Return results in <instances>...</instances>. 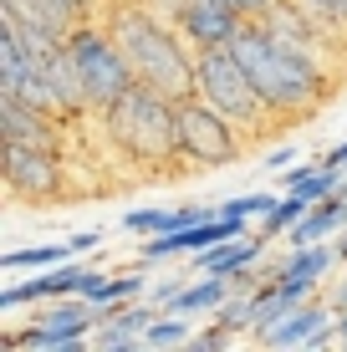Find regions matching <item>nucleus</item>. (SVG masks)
Wrapping results in <instances>:
<instances>
[{
	"instance_id": "nucleus-1",
	"label": "nucleus",
	"mask_w": 347,
	"mask_h": 352,
	"mask_svg": "<svg viewBox=\"0 0 347 352\" xmlns=\"http://www.w3.org/2000/svg\"><path fill=\"white\" fill-rule=\"evenodd\" d=\"M230 52L240 56V67L250 72L260 102L271 107L276 123H302V118H312L317 107L332 97L327 67H322L317 56H306V52H296V46L276 41L260 21H245V26L235 31Z\"/></svg>"
},
{
	"instance_id": "nucleus-2",
	"label": "nucleus",
	"mask_w": 347,
	"mask_h": 352,
	"mask_svg": "<svg viewBox=\"0 0 347 352\" xmlns=\"http://www.w3.org/2000/svg\"><path fill=\"white\" fill-rule=\"evenodd\" d=\"M102 21H107V31H113V41L123 46L128 67H133V77L143 87L174 97V102L194 97L199 52L179 36V26H164V21L153 16L148 6H138V0H113Z\"/></svg>"
},
{
	"instance_id": "nucleus-3",
	"label": "nucleus",
	"mask_w": 347,
	"mask_h": 352,
	"mask_svg": "<svg viewBox=\"0 0 347 352\" xmlns=\"http://www.w3.org/2000/svg\"><path fill=\"white\" fill-rule=\"evenodd\" d=\"M102 118V133L123 159H133L143 168H174L184 164V148H179V102L153 87H128Z\"/></svg>"
},
{
	"instance_id": "nucleus-4",
	"label": "nucleus",
	"mask_w": 347,
	"mask_h": 352,
	"mask_svg": "<svg viewBox=\"0 0 347 352\" xmlns=\"http://www.w3.org/2000/svg\"><path fill=\"white\" fill-rule=\"evenodd\" d=\"M194 97H205L210 107H220V113L230 118L240 133H260V128L276 123V118H271V107L260 102L250 72L240 67V56H235L230 46H210V52H199Z\"/></svg>"
},
{
	"instance_id": "nucleus-5",
	"label": "nucleus",
	"mask_w": 347,
	"mask_h": 352,
	"mask_svg": "<svg viewBox=\"0 0 347 352\" xmlns=\"http://www.w3.org/2000/svg\"><path fill=\"white\" fill-rule=\"evenodd\" d=\"M67 52H71V62H77V72H82V87H87L92 113H107L128 87H138L123 46H117L113 31H107V21H82V26L67 36Z\"/></svg>"
},
{
	"instance_id": "nucleus-6",
	"label": "nucleus",
	"mask_w": 347,
	"mask_h": 352,
	"mask_svg": "<svg viewBox=\"0 0 347 352\" xmlns=\"http://www.w3.org/2000/svg\"><path fill=\"white\" fill-rule=\"evenodd\" d=\"M179 148H184V164L225 168L245 153V133L205 97H184L179 102Z\"/></svg>"
},
{
	"instance_id": "nucleus-7",
	"label": "nucleus",
	"mask_w": 347,
	"mask_h": 352,
	"mask_svg": "<svg viewBox=\"0 0 347 352\" xmlns=\"http://www.w3.org/2000/svg\"><path fill=\"white\" fill-rule=\"evenodd\" d=\"M98 327H102V317L87 296H56V301H46V311L26 332L5 337V347H16V352H82V347H92L87 332H98Z\"/></svg>"
},
{
	"instance_id": "nucleus-8",
	"label": "nucleus",
	"mask_w": 347,
	"mask_h": 352,
	"mask_svg": "<svg viewBox=\"0 0 347 352\" xmlns=\"http://www.w3.org/2000/svg\"><path fill=\"white\" fill-rule=\"evenodd\" d=\"M5 194L21 204H52L62 199V148H26V143H5Z\"/></svg>"
},
{
	"instance_id": "nucleus-9",
	"label": "nucleus",
	"mask_w": 347,
	"mask_h": 352,
	"mask_svg": "<svg viewBox=\"0 0 347 352\" xmlns=\"http://www.w3.org/2000/svg\"><path fill=\"white\" fill-rule=\"evenodd\" d=\"M174 26L194 52H210V46H230L245 16L235 6H220V0H174Z\"/></svg>"
},
{
	"instance_id": "nucleus-10",
	"label": "nucleus",
	"mask_w": 347,
	"mask_h": 352,
	"mask_svg": "<svg viewBox=\"0 0 347 352\" xmlns=\"http://www.w3.org/2000/svg\"><path fill=\"white\" fill-rule=\"evenodd\" d=\"M337 332V307H322V301H302V307H291L281 322H271L266 332H256L260 347L281 352V347H327V337Z\"/></svg>"
},
{
	"instance_id": "nucleus-11",
	"label": "nucleus",
	"mask_w": 347,
	"mask_h": 352,
	"mask_svg": "<svg viewBox=\"0 0 347 352\" xmlns=\"http://www.w3.org/2000/svg\"><path fill=\"white\" fill-rule=\"evenodd\" d=\"M107 0H0V16L16 21V26H36L56 41H67L82 21H92V10Z\"/></svg>"
},
{
	"instance_id": "nucleus-12",
	"label": "nucleus",
	"mask_w": 347,
	"mask_h": 352,
	"mask_svg": "<svg viewBox=\"0 0 347 352\" xmlns=\"http://www.w3.org/2000/svg\"><path fill=\"white\" fill-rule=\"evenodd\" d=\"M62 118L41 113V107L21 102V97H0V138L26 143V148H62Z\"/></svg>"
},
{
	"instance_id": "nucleus-13",
	"label": "nucleus",
	"mask_w": 347,
	"mask_h": 352,
	"mask_svg": "<svg viewBox=\"0 0 347 352\" xmlns=\"http://www.w3.org/2000/svg\"><path fill=\"white\" fill-rule=\"evenodd\" d=\"M77 276H82V265H77V261L46 265V271H36L31 281H16V286L0 291V311L36 307V301H56V296H77Z\"/></svg>"
},
{
	"instance_id": "nucleus-14",
	"label": "nucleus",
	"mask_w": 347,
	"mask_h": 352,
	"mask_svg": "<svg viewBox=\"0 0 347 352\" xmlns=\"http://www.w3.org/2000/svg\"><path fill=\"white\" fill-rule=\"evenodd\" d=\"M159 317V307H153L148 296H138V301H123V307H113L107 311V327L98 337H92V347L98 352H133V347H143V332H148V322Z\"/></svg>"
},
{
	"instance_id": "nucleus-15",
	"label": "nucleus",
	"mask_w": 347,
	"mask_h": 352,
	"mask_svg": "<svg viewBox=\"0 0 347 352\" xmlns=\"http://www.w3.org/2000/svg\"><path fill=\"white\" fill-rule=\"evenodd\" d=\"M266 240L271 235H230V240H220V245H210V250H194V261H189V265H194V276L199 271H214V276H235V281H240L245 271H256Z\"/></svg>"
},
{
	"instance_id": "nucleus-16",
	"label": "nucleus",
	"mask_w": 347,
	"mask_h": 352,
	"mask_svg": "<svg viewBox=\"0 0 347 352\" xmlns=\"http://www.w3.org/2000/svg\"><path fill=\"white\" fill-rule=\"evenodd\" d=\"M337 240H317V245H286V261L276 265V281H291V286H322L327 271L337 265Z\"/></svg>"
},
{
	"instance_id": "nucleus-17",
	"label": "nucleus",
	"mask_w": 347,
	"mask_h": 352,
	"mask_svg": "<svg viewBox=\"0 0 347 352\" xmlns=\"http://www.w3.org/2000/svg\"><path fill=\"white\" fill-rule=\"evenodd\" d=\"M235 276H214V271H199L194 281H189L184 291H179V296L169 301V307L164 311H179V317H214V311L225 307V301L235 296Z\"/></svg>"
},
{
	"instance_id": "nucleus-18",
	"label": "nucleus",
	"mask_w": 347,
	"mask_h": 352,
	"mask_svg": "<svg viewBox=\"0 0 347 352\" xmlns=\"http://www.w3.org/2000/svg\"><path fill=\"white\" fill-rule=\"evenodd\" d=\"M138 296H148V276L143 271H123V276H107V281L92 291V307H98V317L107 322V311L113 307H123V301H138Z\"/></svg>"
},
{
	"instance_id": "nucleus-19",
	"label": "nucleus",
	"mask_w": 347,
	"mask_h": 352,
	"mask_svg": "<svg viewBox=\"0 0 347 352\" xmlns=\"http://www.w3.org/2000/svg\"><path fill=\"white\" fill-rule=\"evenodd\" d=\"M71 240H56V245H26V250H5L0 256V271H46V265L71 261Z\"/></svg>"
},
{
	"instance_id": "nucleus-20",
	"label": "nucleus",
	"mask_w": 347,
	"mask_h": 352,
	"mask_svg": "<svg viewBox=\"0 0 347 352\" xmlns=\"http://www.w3.org/2000/svg\"><path fill=\"white\" fill-rule=\"evenodd\" d=\"M306 210H312V199H302V194H291V189H286L281 199L271 204V214L260 220V235H271V240H276V235H291V230L306 220Z\"/></svg>"
},
{
	"instance_id": "nucleus-21",
	"label": "nucleus",
	"mask_w": 347,
	"mask_h": 352,
	"mask_svg": "<svg viewBox=\"0 0 347 352\" xmlns=\"http://www.w3.org/2000/svg\"><path fill=\"white\" fill-rule=\"evenodd\" d=\"M143 347H189V317L179 311H159L143 332Z\"/></svg>"
},
{
	"instance_id": "nucleus-22",
	"label": "nucleus",
	"mask_w": 347,
	"mask_h": 352,
	"mask_svg": "<svg viewBox=\"0 0 347 352\" xmlns=\"http://www.w3.org/2000/svg\"><path fill=\"white\" fill-rule=\"evenodd\" d=\"M276 199H281V194H240V199L220 204V220H230V225H240V230H245V220H266Z\"/></svg>"
},
{
	"instance_id": "nucleus-23",
	"label": "nucleus",
	"mask_w": 347,
	"mask_h": 352,
	"mask_svg": "<svg viewBox=\"0 0 347 352\" xmlns=\"http://www.w3.org/2000/svg\"><path fill=\"white\" fill-rule=\"evenodd\" d=\"M327 36H347V0H296Z\"/></svg>"
},
{
	"instance_id": "nucleus-24",
	"label": "nucleus",
	"mask_w": 347,
	"mask_h": 352,
	"mask_svg": "<svg viewBox=\"0 0 347 352\" xmlns=\"http://www.w3.org/2000/svg\"><path fill=\"white\" fill-rule=\"evenodd\" d=\"M179 291H184V281H153V286H148V301L164 311V307H169V301L179 296Z\"/></svg>"
},
{
	"instance_id": "nucleus-25",
	"label": "nucleus",
	"mask_w": 347,
	"mask_h": 352,
	"mask_svg": "<svg viewBox=\"0 0 347 352\" xmlns=\"http://www.w3.org/2000/svg\"><path fill=\"white\" fill-rule=\"evenodd\" d=\"M220 6H235V10H240L245 21H260V16H266L271 6H276V0H220Z\"/></svg>"
},
{
	"instance_id": "nucleus-26",
	"label": "nucleus",
	"mask_w": 347,
	"mask_h": 352,
	"mask_svg": "<svg viewBox=\"0 0 347 352\" xmlns=\"http://www.w3.org/2000/svg\"><path fill=\"white\" fill-rule=\"evenodd\" d=\"M107 281V271H92V265H82V276H77V296H92Z\"/></svg>"
},
{
	"instance_id": "nucleus-27",
	"label": "nucleus",
	"mask_w": 347,
	"mask_h": 352,
	"mask_svg": "<svg viewBox=\"0 0 347 352\" xmlns=\"http://www.w3.org/2000/svg\"><path fill=\"white\" fill-rule=\"evenodd\" d=\"M296 164V148L286 143V148H276V153H266V168H291Z\"/></svg>"
},
{
	"instance_id": "nucleus-28",
	"label": "nucleus",
	"mask_w": 347,
	"mask_h": 352,
	"mask_svg": "<svg viewBox=\"0 0 347 352\" xmlns=\"http://www.w3.org/2000/svg\"><path fill=\"white\" fill-rule=\"evenodd\" d=\"M98 230H77V235H71V250H92V245H98Z\"/></svg>"
},
{
	"instance_id": "nucleus-29",
	"label": "nucleus",
	"mask_w": 347,
	"mask_h": 352,
	"mask_svg": "<svg viewBox=\"0 0 347 352\" xmlns=\"http://www.w3.org/2000/svg\"><path fill=\"white\" fill-rule=\"evenodd\" d=\"M327 164H342V168H347V138H342V143H337V148H332V153H327Z\"/></svg>"
},
{
	"instance_id": "nucleus-30",
	"label": "nucleus",
	"mask_w": 347,
	"mask_h": 352,
	"mask_svg": "<svg viewBox=\"0 0 347 352\" xmlns=\"http://www.w3.org/2000/svg\"><path fill=\"white\" fill-rule=\"evenodd\" d=\"M332 307H337V311H347V281H342L337 291H332Z\"/></svg>"
},
{
	"instance_id": "nucleus-31",
	"label": "nucleus",
	"mask_w": 347,
	"mask_h": 352,
	"mask_svg": "<svg viewBox=\"0 0 347 352\" xmlns=\"http://www.w3.org/2000/svg\"><path fill=\"white\" fill-rule=\"evenodd\" d=\"M337 342L347 347V311H337Z\"/></svg>"
},
{
	"instance_id": "nucleus-32",
	"label": "nucleus",
	"mask_w": 347,
	"mask_h": 352,
	"mask_svg": "<svg viewBox=\"0 0 347 352\" xmlns=\"http://www.w3.org/2000/svg\"><path fill=\"white\" fill-rule=\"evenodd\" d=\"M337 256L347 261V230H342V235H337Z\"/></svg>"
},
{
	"instance_id": "nucleus-33",
	"label": "nucleus",
	"mask_w": 347,
	"mask_h": 352,
	"mask_svg": "<svg viewBox=\"0 0 347 352\" xmlns=\"http://www.w3.org/2000/svg\"><path fill=\"white\" fill-rule=\"evenodd\" d=\"M107 6H113V0H107Z\"/></svg>"
}]
</instances>
